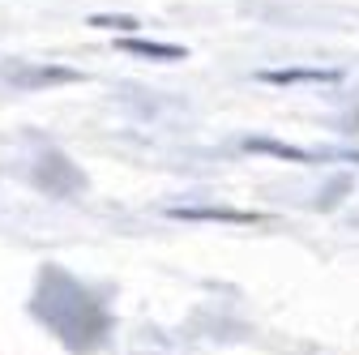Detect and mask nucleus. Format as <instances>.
<instances>
[{
	"label": "nucleus",
	"instance_id": "obj_1",
	"mask_svg": "<svg viewBox=\"0 0 359 355\" xmlns=\"http://www.w3.org/2000/svg\"><path fill=\"white\" fill-rule=\"evenodd\" d=\"M5 81L22 86V91H34V86H60V81H77V69H60V65H5L0 69Z\"/></svg>",
	"mask_w": 359,
	"mask_h": 355
},
{
	"label": "nucleus",
	"instance_id": "obj_2",
	"mask_svg": "<svg viewBox=\"0 0 359 355\" xmlns=\"http://www.w3.org/2000/svg\"><path fill=\"white\" fill-rule=\"evenodd\" d=\"M257 81H269V86H334L342 81L338 69H261Z\"/></svg>",
	"mask_w": 359,
	"mask_h": 355
},
{
	"label": "nucleus",
	"instance_id": "obj_3",
	"mask_svg": "<svg viewBox=\"0 0 359 355\" xmlns=\"http://www.w3.org/2000/svg\"><path fill=\"white\" fill-rule=\"evenodd\" d=\"M120 52H128V56H142V60H163V65H171V60H184V48H175V43H158V39H133V34H124V39H120Z\"/></svg>",
	"mask_w": 359,
	"mask_h": 355
},
{
	"label": "nucleus",
	"instance_id": "obj_4",
	"mask_svg": "<svg viewBox=\"0 0 359 355\" xmlns=\"http://www.w3.org/2000/svg\"><path fill=\"white\" fill-rule=\"evenodd\" d=\"M90 26H95V30H111V34H133L142 22L128 18V13H95V18H90Z\"/></svg>",
	"mask_w": 359,
	"mask_h": 355
},
{
	"label": "nucleus",
	"instance_id": "obj_5",
	"mask_svg": "<svg viewBox=\"0 0 359 355\" xmlns=\"http://www.w3.org/2000/svg\"><path fill=\"white\" fill-rule=\"evenodd\" d=\"M244 146H248V150H265V154H278V159H295V163H308V159H312L308 150H295V146H278V142H265V138H248Z\"/></svg>",
	"mask_w": 359,
	"mask_h": 355
}]
</instances>
